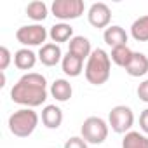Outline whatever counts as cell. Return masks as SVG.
Returning <instances> with one entry per match:
<instances>
[{"label": "cell", "instance_id": "cell-1", "mask_svg": "<svg viewBox=\"0 0 148 148\" xmlns=\"http://www.w3.org/2000/svg\"><path fill=\"white\" fill-rule=\"evenodd\" d=\"M11 99L25 108H35L47 99V80L42 73L28 71L11 89Z\"/></svg>", "mask_w": 148, "mask_h": 148}, {"label": "cell", "instance_id": "cell-2", "mask_svg": "<svg viewBox=\"0 0 148 148\" xmlns=\"http://www.w3.org/2000/svg\"><path fill=\"white\" fill-rule=\"evenodd\" d=\"M110 71H112V59L110 54L105 49H94L91 56L87 58L86 63V79L92 86H103L110 79Z\"/></svg>", "mask_w": 148, "mask_h": 148}, {"label": "cell", "instance_id": "cell-3", "mask_svg": "<svg viewBox=\"0 0 148 148\" xmlns=\"http://www.w3.org/2000/svg\"><path fill=\"white\" fill-rule=\"evenodd\" d=\"M9 131L18 138H28L38 125V115L33 108H21L9 117Z\"/></svg>", "mask_w": 148, "mask_h": 148}, {"label": "cell", "instance_id": "cell-4", "mask_svg": "<svg viewBox=\"0 0 148 148\" xmlns=\"http://www.w3.org/2000/svg\"><path fill=\"white\" fill-rule=\"evenodd\" d=\"M110 125L101 117H87L80 127V136L89 145H101L108 138Z\"/></svg>", "mask_w": 148, "mask_h": 148}, {"label": "cell", "instance_id": "cell-5", "mask_svg": "<svg viewBox=\"0 0 148 148\" xmlns=\"http://www.w3.org/2000/svg\"><path fill=\"white\" fill-rule=\"evenodd\" d=\"M84 11H86L84 0H54L51 5V12L54 14V18L61 19V23L79 19L84 14Z\"/></svg>", "mask_w": 148, "mask_h": 148}, {"label": "cell", "instance_id": "cell-6", "mask_svg": "<svg viewBox=\"0 0 148 148\" xmlns=\"http://www.w3.org/2000/svg\"><path fill=\"white\" fill-rule=\"evenodd\" d=\"M134 124V113L131 106L125 105H117L110 110L108 113V125L112 127L113 132L117 134H127Z\"/></svg>", "mask_w": 148, "mask_h": 148}, {"label": "cell", "instance_id": "cell-7", "mask_svg": "<svg viewBox=\"0 0 148 148\" xmlns=\"http://www.w3.org/2000/svg\"><path fill=\"white\" fill-rule=\"evenodd\" d=\"M47 37H49L47 30L38 23L25 25V26L18 28V32H16V40L25 47H37V45L42 47Z\"/></svg>", "mask_w": 148, "mask_h": 148}, {"label": "cell", "instance_id": "cell-8", "mask_svg": "<svg viewBox=\"0 0 148 148\" xmlns=\"http://www.w3.org/2000/svg\"><path fill=\"white\" fill-rule=\"evenodd\" d=\"M87 19L91 23V26L94 28H108L110 26V21H112V11L106 4L103 2H96L89 7L87 11Z\"/></svg>", "mask_w": 148, "mask_h": 148}, {"label": "cell", "instance_id": "cell-9", "mask_svg": "<svg viewBox=\"0 0 148 148\" xmlns=\"http://www.w3.org/2000/svg\"><path fill=\"white\" fill-rule=\"evenodd\" d=\"M38 59L42 64L45 66H56L58 63L63 61V52H61V47L54 42H47L40 47L38 51Z\"/></svg>", "mask_w": 148, "mask_h": 148}, {"label": "cell", "instance_id": "cell-10", "mask_svg": "<svg viewBox=\"0 0 148 148\" xmlns=\"http://www.w3.org/2000/svg\"><path fill=\"white\" fill-rule=\"evenodd\" d=\"M127 38L129 35L125 33V30L119 25H112L105 30L103 33V40L106 42V45H110L112 49L113 47H120V45H127Z\"/></svg>", "mask_w": 148, "mask_h": 148}, {"label": "cell", "instance_id": "cell-11", "mask_svg": "<svg viewBox=\"0 0 148 148\" xmlns=\"http://www.w3.org/2000/svg\"><path fill=\"white\" fill-rule=\"evenodd\" d=\"M92 51H94V49L91 47L89 38L84 37V35H75V37L68 42V52L79 56L80 59H87Z\"/></svg>", "mask_w": 148, "mask_h": 148}, {"label": "cell", "instance_id": "cell-12", "mask_svg": "<svg viewBox=\"0 0 148 148\" xmlns=\"http://www.w3.org/2000/svg\"><path fill=\"white\" fill-rule=\"evenodd\" d=\"M42 124L47 129H58L63 124V110L56 105H45L42 110Z\"/></svg>", "mask_w": 148, "mask_h": 148}, {"label": "cell", "instance_id": "cell-13", "mask_svg": "<svg viewBox=\"0 0 148 148\" xmlns=\"http://www.w3.org/2000/svg\"><path fill=\"white\" fill-rule=\"evenodd\" d=\"M129 77H143L148 73V56L143 52H134L131 63L125 68Z\"/></svg>", "mask_w": 148, "mask_h": 148}, {"label": "cell", "instance_id": "cell-14", "mask_svg": "<svg viewBox=\"0 0 148 148\" xmlns=\"http://www.w3.org/2000/svg\"><path fill=\"white\" fill-rule=\"evenodd\" d=\"M61 68L64 71V75H68V77H79L86 70L84 68V59H80L79 56L71 54V52H66V56H63Z\"/></svg>", "mask_w": 148, "mask_h": 148}, {"label": "cell", "instance_id": "cell-15", "mask_svg": "<svg viewBox=\"0 0 148 148\" xmlns=\"http://www.w3.org/2000/svg\"><path fill=\"white\" fill-rule=\"evenodd\" d=\"M38 59V54H35L28 47H21L14 52V64L19 70H32Z\"/></svg>", "mask_w": 148, "mask_h": 148}, {"label": "cell", "instance_id": "cell-16", "mask_svg": "<svg viewBox=\"0 0 148 148\" xmlns=\"http://www.w3.org/2000/svg\"><path fill=\"white\" fill-rule=\"evenodd\" d=\"M73 94V89H71V84L66 80V79H56L51 86V96L59 101V103H66Z\"/></svg>", "mask_w": 148, "mask_h": 148}, {"label": "cell", "instance_id": "cell-17", "mask_svg": "<svg viewBox=\"0 0 148 148\" xmlns=\"http://www.w3.org/2000/svg\"><path fill=\"white\" fill-rule=\"evenodd\" d=\"M49 37L54 44H63V42H70L73 37V28L68 23H56L54 26H51L49 30Z\"/></svg>", "mask_w": 148, "mask_h": 148}, {"label": "cell", "instance_id": "cell-18", "mask_svg": "<svg viewBox=\"0 0 148 148\" xmlns=\"http://www.w3.org/2000/svg\"><path fill=\"white\" fill-rule=\"evenodd\" d=\"M131 37L136 42H148V16H139L131 25Z\"/></svg>", "mask_w": 148, "mask_h": 148}, {"label": "cell", "instance_id": "cell-19", "mask_svg": "<svg viewBox=\"0 0 148 148\" xmlns=\"http://www.w3.org/2000/svg\"><path fill=\"white\" fill-rule=\"evenodd\" d=\"M122 148H148V136L138 131H129L122 139Z\"/></svg>", "mask_w": 148, "mask_h": 148}, {"label": "cell", "instance_id": "cell-20", "mask_svg": "<svg viewBox=\"0 0 148 148\" xmlns=\"http://www.w3.org/2000/svg\"><path fill=\"white\" fill-rule=\"evenodd\" d=\"M132 54H134V52H132L127 45H120V47H113V49H112L110 59H112L117 66L127 68V64H129L131 59H132Z\"/></svg>", "mask_w": 148, "mask_h": 148}, {"label": "cell", "instance_id": "cell-21", "mask_svg": "<svg viewBox=\"0 0 148 148\" xmlns=\"http://www.w3.org/2000/svg\"><path fill=\"white\" fill-rule=\"evenodd\" d=\"M26 14L35 23H40L49 16V9H47V5L44 2H30L26 5Z\"/></svg>", "mask_w": 148, "mask_h": 148}, {"label": "cell", "instance_id": "cell-22", "mask_svg": "<svg viewBox=\"0 0 148 148\" xmlns=\"http://www.w3.org/2000/svg\"><path fill=\"white\" fill-rule=\"evenodd\" d=\"M63 148H89V143L82 136H71L70 139H66Z\"/></svg>", "mask_w": 148, "mask_h": 148}, {"label": "cell", "instance_id": "cell-23", "mask_svg": "<svg viewBox=\"0 0 148 148\" xmlns=\"http://www.w3.org/2000/svg\"><path fill=\"white\" fill-rule=\"evenodd\" d=\"M11 61H12L11 51H9L5 45H2V47H0V71H5V70L9 68Z\"/></svg>", "mask_w": 148, "mask_h": 148}, {"label": "cell", "instance_id": "cell-24", "mask_svg": "<svg viewBox=\"0 0 148 148\" xmlns=\"http://www.w3.org/2000/svg\"><path fill=\"white\" fill-rule=\"evenodd\" d=\"M138 98H139L143 103H148V79L143 80V82L138 86Z\"/></svg>", "mask_w": 148, "mask_h": 148}, {"label": "cell", "instance_id": "cell-25", "mask_svg": "<svg viewBox=\"0 0 148 148\" xmlns=\"http://www.w3.org/2000/svg\"><path fill=\"white\" fill-rule=\"evenodd\" d=\"M139 127H141L143 134H148V108H145L139 115Z\"/></svg>", "mask_w": 148, "mask_h": 148}]
</instances>
